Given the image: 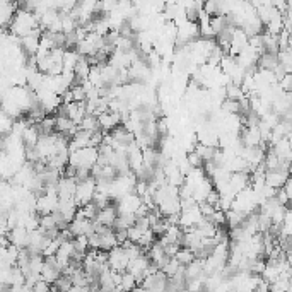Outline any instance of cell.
I'll use <instances>...</instances> for the list:
<instances>
[{
	"label": "cell",
	"mask_w": 292,
	"mask_h": 292,
	"mask_svg": "<svg viewBox=\"0 0 292 292\" xmlns=\"http://www.w3.org/2000/svg\"><path fill=\"white\" fill-rule=\"evenodd\" d=\"M181 267H185V265H181V263L178 262V258L176 257H173L169 260V262L166 263V265H164V274L167 275V277H173V275H176L179 272V269H181Z\"/></svg>",
	"instance_id": "cb8c5ba5"
},
{
	"label": "cell",
	"mask_w": 292,
	"mask_h": 292,
	"mask_svg": "<svg viewBox=\"0 0 292 292\" xmlns=\"http://www.w3.org/2000/svg\"><path fill=\"white\" fill-rule=\"evenodd\" d=\"M74 246H75V251H79V253H87V251L91 250L89 236H87V234L75 236V238H74Z\"/></svg>",
	"instance_id": "603a6c76"
},
{
	"label": "cell",
	"mask_w": 292,
	"mask_h": 292,
	"mask_svg": "<svg viewBox=\"0 0 292 292\" xmlns=\"http://www.w3.org/2000/svg\"><path fill=\"white\" fill-rule=\"evenodd\" d=\"M221 110H222V113H226V115H241V103L236 101V99L226 98L221 103Z\"/></svg>",
	"instance_id": "ac0fdd59"
},
{
	"label": "cell",
	"mask_w": 292,
	"mask_h": 292,
	"mask_svg": "<svg viewBox=\"0 0 292 292\" xmlns=\"http://www.w3.org/2000/svg\"><path fill=\"white\" fill-rule=\"evenodd\" d=\"M99 157V149L98 147H84V149L70 152L69 164L74 167H89L93 169L98 162Z\"/></svg>",
	"instance_id": "7a4b0ae2"
},
{
	"label": "cell",
	"mask_w": 292,
	"mask_h": 292,
	"mask_svg": "<svg viewBox=\"0 0 292 292\" xmlns=\"http://www.w3.org/2000/svg\"><path fill=\"white\" fill-rule=\"evenodd\" d=\"M281 87L282 91H286V93H292V72H287L286 75L281 79Z\"/></svg>",
	"instance_id": "f1b7e54d"
},
{
	"label": "cell",
	"mask_w": 292,
	"mask_h": 292,
	"mask_svg": "<svg viewBox=\"0 0 292 292\" xmlns=\"http://www.w3.org/2000/svg\"><path fill=\"white\" fill-rule=\"evenodd\" d=\"M79 129L82 130H87V132H96L99 130L101 127H99V118L96 117L94 113H87L84 120L81 122V125H79Z\"/></svg>",
	"instance_id": "d6986e66"
},
{
	"label": "cell",
	"mask_w": 292,
	"mask_h": 292,
	"mask_svg": "<svg viewBox=\"0 0 292 292\" xmlns=\"http://www.w3.org/2000/svg\"><path fill=\"white\" fill-rule=\"evenodd\" d=\"M98 118H99V127L105 132H111L115 127H118L122 123V113H117V111H111V110L99 115Z\"/></svg>",
	"instance_id": "7c38bea8"
},
{
	"label": "cell",
	"mask_w": 292,
	"mask_h": 292,
	"mask_svg": "<svg viewBox=\"0 0 292 292\" xmlns=\"http://www.w3.org/2000/svg\"><path fill=\"white\" fill-rule=\"evenodd\" d=\"M284 15H286V17L289 19V21L292 22V7H289V9H287V12H286V14H284Z\"/></svg>",
	"instance_id": "f546056e"
},
{
	"label": "cell",
	"mask_w": 292,
	"mask_h": 292,
	"mask_svg": "<svg viewBox=\"0 0 292 292\" xmlns=\"http://www.w3.org/2000/svg\"><path fill=\"white\" fill-rule=\"evenodd\" d=\"M224 87H226V98H229V99H236V101H239V99H243L246 96L243 86H239V84H236L233 81H229Z\"/></svg>",
	"instance_id": "9a60e30c"
},
{
	"label": "cell",
	"mask_w": 292,
	"mask_h": 292,
	"mask_svg": "<svg viewBox=\"0 0 292 292\" xmlns=\"http://www.w3.org/2000/svg\"><path fill=\"white\" fill-rule=\"evenodd\" d=\"M117 219H118V207L115 205V203H111V205L105 207V209H99L96 222L103 224V226H108V227H113Z\"/></svg>",
	"instance_id": "30bf717a"
},
{
	"label": "cell",
	"mask_w": 292,
	"mask_h": 292,
	"mask_svg": "<svg viewBox=\"0 0 292 292\" xmlns=\"http://www.w3.org/2000/svg\"><path fill=\"white\" fill-rule=\"evenodd\" d=\"M36 29H41L39 15L29 9L19 7V10L15 12V15H14V21H12L10 27H9L10 34L17 36V38H22V36L31 34Z\"/></svg>",
	"instance_id": "6da1fadb"
},
{
	"label": "cell",
	"mask_w": 292,
	"mask_h": 292,
	"mask_svg": "<svg viewBox=\"0 0 292 292\" xmlns=\"http://www.w3.org/2000/svg\"><path fill=\"white\" fill-rule=\"evenodd\" d=\"M270 149L274 150L281 159H287V155H289V152L292 149V144L287 137H282L279 142H275L274 146H270Z\"/></svg>",
	"instance_id": "5bb4252c"
},
{
	"label": "cell",
	"mask_w": 292,
	"mask_h": 292,
	"mask_svg": "<svg viewBox=\"0 0 292 292\" xmlns=\"http://www.w3.org/2000/svg\"><path fill=\"white\" fill-rule=\"evenodd\" d=\"M279 65V55L272 53V51H263L258 58V67L265 70H275V67Z\"/></svg>",
	"instance_id": "4fadbf2b"
},
{
	"label": "cell",
	"mask_w": 292,
	"mask_h": 292,
	"mask_svg": "<svg viewBox=\"0 0 292 292\" xmlns=\"http://www.w3.org/2000/svg\"><path fill=\"white\" fill-rule=\"evenodd\" d=\"M69 229L72 236H82V234H93L94 233V221H89V219L84 217H75L74 221L69 224Z\"/></svg>",
	"instance_id": "ba28073f"
},
{
	"label": "cell",
	"mask_w": 292,
	"mask_h": 292,
	"mask_svg": "<svg viewBox=\"0 0 292 292\" xmlns=\"http://www.w3.org/2000/svg\"><path fill=\"white\" fill-rule=\"evenodd\" d=\"M139 282L135 279L134 274H130L129 270H125L122 274V282L117 286V291H130V289H137Z\"/></svg>",
	"instance_id": "e0dca14e"
},
{
	"label": "cell",
	"mask_w": 292,
	"mask_h": 292,
	"mask_svg": "<svg viewBox=\"0 0 292 292\" xmlns=\"http://www.w3.org/2000/svg\"><path fill=\"white\" fill-rule=\"evenodd\" d=\"M279 63L286 69V72H292V46L279 50Z\"/></svg>",
	"instance_id": "ffe728a7"
},
{
	"label": "cell",
	"mask_w": 292,
	"mask_h": 292,
	"mask_svg": "<svg viewBox=\"0 0 292 292\" xmlns=\"http://www.w3.org/2000/svg\"><path fill=\"white\" fill-rule=\"evenodd\" d=\"M291 178H292V164H291Z\"/></svg>",
	"instance_id": "1f68e13d"
},
{
	"label": "cell",
	"mask_w": 292,
	"mask_h": 292,
	"mask_svg": "<svg viewBox=\"0 0 292 292\" xmlns=\"http://www.w3.org/2000/svg\"><path fill=\"white\" fill-rule=\"evenodd\" d=\"M41 34H43V29H36L31 34L19 38L22 51L27 57H36V53H38V50H39V43H41Z\"/></svg>",
	"instance_id": "8992f818"
},
{
	"label": "cell",
	"mask_w": 292,
	"mask_h": 292,
	"mask_svg": "<svg viewBox=\"0 0 292 292\" xmlns=\"http://www.w3.org/2000/svg\"><path fill=\"white\" fill-rule=\"evenodd\" d=\"M210 24H212V29H214L215 36L219 33H222L226 27H229V19H227V15H212L210 19Z\"/></svg>",
	"instance_id": "7402d4cb"
},
{
	"label": "cell",
	"mask_w": 292,
	"mask_h": 292,
	"mask_svg": "<svg viewBox=\"0 0 292 292\" xmlns=\"http://www.w3.org/2000/svg\"><path fill=\"white\" fill-rule=\"evenodd\" d=\"M110 258H108V263H110L111 270H117V272H125L129 269V263H130V257L129 253L125 251V248L122 245L111 248L110 251Z\"/></svg>",
	"instance_id": "277c9868"
},
{
	"label": "cell",
	"mask_w": 292,
	"mask_h": 292,
	"mask_svg": "<svg viewBox=\"0 0 292 292\" xmlns=\"http://www.w3.org/2000/svg\"><path fill=\"white\" fill-rule=\"evenodd\" d=\"M58 203H60V197L58 193H41L38 195V200H36V212L39 215H45V214H53L58 209Z\"/></svg>",
	"instance_id": "5b68a950"
},
{
	"label": "cell",
	"mask_w": 292,
	"mask_h": 292,
	"mask_svg": "<svg viewBox=\"0 0 292 292\" xmlns=\"http://www.w3.org/2000/svg\"><path fill=\"white\" fill-rule=\"evenodd\" d=\"M53 289V284H50L48 281H45V279H39L38 282L34 284V287H33V292H48V291H51Z\"/></svg>",
	"instance_id": "83f0119b"
},
{
	"label": "cell",
	"mask_w": 292,
	"mask_h": 292,
	"mask_svg": "<svg viewBox=\"0 0 292 292\" xmlns=\"http://www.w3.org/2000/svg\"><path fill=\"white\" fill-rule=\"evenodd\" d=\"M289 178H291V173H286V171H281V169H272L265 173V183L274 188H284Z\"/></svg>",
	"instance_id": "8fae6325"
},
{
	"label": "cell",
	"mask_w": 292,
	"mask_h": 292,
	"mask_svg": "<svg viewBox=\"0 0 292 292\" xmlns=\"http://www.w3.org/2000/svg\"><path fill=\"white\" fill-rule=\"evenodd\" d=\"M176 258H178V262L181 263V265H190L191 262H193L195 258V251L191 250V248H188V246H181L178 250V253H176Z\"/></svg>",
	"instance_id": "44dd1931"
},
{
	"label": "cell",
	"mask_w": 292,
	"mask_h": 292,
	"mask_svg": "<svg viewBox=\"0 0 292 292\" xmlns=\"http://www.w3.org/2000/svg\"><path fill=\"white\" fill-rule=\"evenodd\" d=\"M9 239L12 245H15L19 248H27L31 243V231L24 226H17L9 231Z\"/></svg>",
	"instance_id": "52a82bcc"
},
{
	"label": "cell",
	"mask_w": 292,
	"mask_h": 292,
	"mask_svg": "<svg viewBox=\"0 0 292 292\" xmlns=\"http://www.w3.org/2000/svg\"><path fill=\"white\" fill-rule=\"evenodd\" d=\"M62 239L58 238H51L50 241H48V245L45 246V250H43V255L45 257H50V255H57V251L60 250V246H62Z\"/></svg>",
	"instance_id": "d4e9b609"
},
{
	"label": "cell",
	"mask_w": 292,
	"mask_h": 292,
	"mask_svg": "<svg viewBox=\"0 0 292 292\" xmlns=\"http://www.w3.org/2000/svg\"><path fill=\"white\" fill-rule=\"evenodd\" d=\"M98 212H99L98 205H96L94 202H89V203H86V205L79 207L77 215H75V217H84V219H89V221H96Z\"/></svg>",
	"instance_id": "2e32d148"
},
{
	"label": "cell",
	"mask_w": 292,
	"mask_h": 292,
	"mask_svg": "<svg viewBox=\"0 0 292 292\" xmlns=\"http://www.w3.org/2000/svg\"><path fill=\"white\" fill-rule=\"evenodd\" d=\"M287 161H291V162H292V149H291V152H289V155H287Z\"/></svg>",
	"instance_id": "4dcf8cb0"
},
{
	"label": "cell",
	"mask_w": 292,
	"mask_h": 292,
	"mask_svg": "<svg viewBox=\"0 0 292 292\" xmlns=\"http://www.w3.org/2000/svg\"><path fill=\"white\" fill-rule=\"evenodd\" d=\"M96 191H98V181H96L94 176H91L89 179H84L77 185V191H75V202L79 207L86 205V203L93 202Z\"/></svg>",
	"instance_id": "3957f363"
},
{
	"label": "cell",
	"mask_w": 292,
	"mask_h": 292,
	"mask_svg": "<svg viewBox=\"0 0 292 292\" xmlns=\"http://www.w3.org/2000/svg\"><path fill=\"white\" fill-rule=\"evenodd\" d=\"M77 179L75 178H67L62 176V179L58 181V197L60 200H70L75 197V191H77Z\"/></svg>",
	"instance_id": "9c48e42d"
},
{
	"label": "cell",
	"mask_w": 292,
	"mask_h": 292,
	"mask_svg": "<svg viewBox=\"0 0 292 292\" xmlns=\"http://www.w3.org/2000/svg\"><path fill=\"white\" fill-rule=\"evenodd\" d=\"M118 3H120V0H101V2H99V10H101L103 14H111L113 10L118 9Z\"/></svg>",
	"instance_id": "484cf974"
},
{
	"label": "cell",
	"mask_w": 292,
	"mask_h": 292,
	"mask_svg": "<svg viewBox=\"0 0 292 292\" xmlns=\"http://www.w3.org/2000/svg\"><path fill=\"white\" fill-rule=\"evenodd\" d=\"M188 162H190L191 167H203L205 166V161H203V157L198 154L197 150H191L190 154H188Z\"/></svg>",
	"instance_id": "4316f807"
}]
</instances>
